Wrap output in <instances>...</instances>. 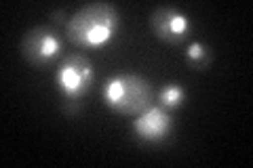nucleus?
Instances as JSON below:
<instances>
[{
	"label": "nucleus",
	"mask_w": 253,
	"mask_h": 168,
	"mask_svg": "<svg viewBox=\"0 0 253 168\" xmlns=\"http://www.w3.org/2000/svg\"><path fill=\"white\" fill-rule=\"evenodd\" d=\"M186 57H188V61H190V66H192V67L205 69V67H209L213 55H211V51H209L207 44H203V42H192V44L188 46V51H186Z\"/></svg>",
	"instance_id": "8"
},
{
	"label": "nucleus",
	"mask_w": 253,
	"mask_h": 168,
	"mask_svg": "<svg viewBox=\"0 0 253 168\" xmlns=\"http://www.w3.org/2000/svg\"><path fill=\"white\" fill-rule=\"evenodd\" d=\"M133 131H135V137L141 143L158 145V143L167 141L169 134L173 133V116L169 109H165L161 105H152L144 114L135 116Z\"/></svg>",
	"instance_id": "6"
},
{
	"label": "nucleus",
	"mask_w": 253,
	"mask_h": 168,
	"mask_svg": "<svg viewBox=\"0 0 253 168\" xmlns=\"http://www.w3.org/2000/svg\"><path fill=\"white\" fill-rule=\"evenodd\" d=\"M21 55L32 67L46 69L59 66V57L63 51V40L59 32L51 26H36L28 30L21 38Z\"/></svg>",
	"instance_id": "4"
},
{
	"label": "nucleus",
	"mask_w": 253,
	"mask_h": 168,
	"mask_svg": "<svg viewBox=\"0 0 253 168\" xmlns=\"http://www.w3.org/2000/svg\"><path fill=\"white\" fill-rule=\"evenodd\" d=\"M152 82L137 74H116L104 84V103L118 116L135 118L152 107Z\"/></svg>",
	"instance_id": "2"
},
{
	"label": "nucleus",
	"mask_w": 253,
	"mask_h": 168,
	"mask_svg": "<svg viewBox=\"0 0 253 168\" xmlns=\"http://www.w3.org/2000/svg\"><path fill=\"white\" fill-rule=\"evenodd\" d=\"M150 28L152 34L163 40L165 44H179L188 38L190 30H192V21L188 19L184 11L175 9V6H156L150 15Z\"/></svg>",
	"instance_id": "5"
},
{
	"label": "nucleus",
	"mask_w": 253,
	"mask_h": 168,
	"mask_svg": "<svg viewBox=\"0 0 253 168\" xmlns=\"http://www.w3.org/2000/svg\"><path fill=\"white\" fill-rule=\"evenodd\" d=\"M121 15L110 2H89L78 9L66 23V36L81 49H104L118 34Z\"/></svg>",
	"instance_id": "1"
},
{
	"label": "nucleus",
	"mask_w": 253,
	"mask_h": 168,
	"mask_svg": "<svg viewBox=\"0 0 253 168\" xmlns=\"http://www.w3.org/2000/svg\"><path fill=\"white\" fill-rule=\"evenodd\" d=\"M158 101H161V107L165 109H179L181 105L186 103V91H184V86L177 84V82H169V84H165L161 93H158Z\"/></svg>",
	"instance_id": "7"
},
{
	"label": "nucleus",
	"mask_w": 253,
	"mask_h": 168,
	"mask_svg": "<svg viewBox=\"0 0 253 168\" xmlns=\"http://www.w3.org/2000/svg\"><path fill=\"white\" fill-rule=\"evenodd\" d=\"M53 21H66V13H63V11H59V13H53Z\"/></svg>",
	"instance_id": "9"
},
{
	"label": "nucleus",
	"mask_w": 253,
	"mask_h": 168,
	"mask_svg": "<svg viewBox=\"0 0 253 168\" xmlns=\"http://www.w3.org/2000/svg\"><path fill=\"white\" fill-rule=\"evenodd\" d=\"M95 80V71L91 61L83 55H68L55 71V84L63 95V111L70 118H76L81 114V107L89 95Z\"/></svg>",
	"instance_id": "3"
}]
</instances>
